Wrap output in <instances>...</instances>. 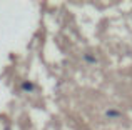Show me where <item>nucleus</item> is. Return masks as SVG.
<instances>
[{"label":"nucleus","mask_w":132,"mask_h":130,"mask_svg":"<svg viewBox=\"0 0 132 130\" xmlns=\"http://www.w3.org/2000/svg\"><path fill=\"white\" fill-rule=\"evenodd\" d=\"M24 88H25L27 92H30V90L34 88V85H32V84H24Z\"/></svg>","instance_id":"1"}]
</instances>
